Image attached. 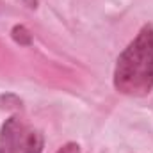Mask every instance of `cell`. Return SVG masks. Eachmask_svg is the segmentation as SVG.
I'll list each match as a JSON object with an SVG mask.
<instances>
[{"label":"cell","instance_id":"cell-1","mask_svg":"<svg viewBox=\"0 0 153 153\" xmlns=\"http://www.w3.org/2000/svg\"><path fill=\"white\" fill-rule=\"evenodd\" d=\"M114 87L126 96H146L153 89V25H144L119 53Z\"/></svg>","mask_w":153,"mask_h":153},{"label":"cell","instance_id":"cell-2","mask_svg":"<svg viewBox=\"0 0 153 153\" xmlns=\"http://www.w3.org/2000/svg\"><path fill=\"white\" fill-rule=\"evenodd\" d=\"M43 135L18 117H9L0 130V153H41Z\"/></svg>","mask_w":153,"mask_h":153},{"label":"cell","instance_id":"cell-3","mask_svg":"<svg viewBox=\"0 0 153 153\" xmlns=\"http://www.w3.org/2000/svg\"><path fill=\"white\" fill-rule=\"evenodd\" d=\"M11 36H13V39H14L18 45H22V46H27V45L32 43L30 32H29L27 27H23V25H14L13 30H11Z\"/></svg>","mask_w":153,"mask_h":153},{"label":"cell","instance_id":"cell-4","mask_svg":"<svg viewBox=\"0 0 153 153\" xmlns=\"http://www.w3.org/2000/svg\"><path fill=\"white\" fill-rule=\"evenodd\" d=\"M55 153H80V146L76 143H68V144L61 146Z\"/></svg>","mask_w":153,"mask_h":153}]
</instances>
